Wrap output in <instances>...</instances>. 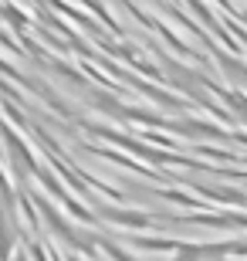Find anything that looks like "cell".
Wrapping results in <instances>:
<instances>
[{"instance_id": "2", "label": "cell", "mask_w": 247, "mask_h": 261, "mask_svg": "<svg viewBox=\"0 0 247 261\" xmlns=\"http://www.w3.org/2000/svg\"><path fill=\"white\" fill-rule=\"evenodd\" d=\"M129 244H132V248H139V251L170 254V251H176L183 241H176V238H149V234H132V238H129Z\"/></svg>"}, {"instance_id": "6", "label": "cell", "mask_w": 247, "mask_h": 261, "mask_svg": "<svg viewBox=\"0 0 247 261\" xmlns=\"http://www.w3.org/2000/svg\"><path fill=\"white\" fill-rule=\"evenodd\" d=\"M200 156H210V160H220V163H240L237 153H230V149H217V146H197Z\"/></svg>"}, {"instance_id": "10", "label": "cell", "mask_w": 247, "mask_h": 261, "mask_svg": "<svg viewBox=\"0 0 247 261\" xmlns=\"http://www.w3.org/2000/svg\"><path fill=\"white\" fill-rule=\"evenodd\" d=\"M14 261H31V254H28V248H20L17 254H14Z\"/></svg>"}, {"instance_id": "8", "label": "cell", "mask_w": 247, "mask_h": 261, "mask_svg": "<svg viewBox=\"0 0 247 261\" xmlns=\"http://www.w3.org/2000/svg\"><path fill=\"white\" fill-rule=\"evenodd\" d=\"M213 4H220V7H224V10H227V14H230V17H234V14H237V7H234V4H230V0H213Z\"/></svg>"}, {"instance_id": "3", "label": "cell", "mask_w": 247, "mask_h": 261, "mask_svg": "<svg viewBox=\"0 0 247 261\" xmlns=\"http://www.w3.org/2000/svg\"><path fill=\"white\" fill-rule=\"evenodd\" d=\"M34 176H38V184H41V187H44V190H48V194H51V197H54V200H61V203H65V200H68V197H71V194H68V190H65V187L58 184V176H54V173H51L48 166H38V170H34Z\"/></svg>"}, {"instance_id": "9", "label": "cell", "mask_w": 247, "mask_h": 261, "mask_svg": "<svg viewBox=\"0 0 247 261\" xmlns=\"http://www.w3.org/2000/svg\"><path fill=\"white\" fill-rule=\"evenodd\" d=\"M234 254H237V258H247V241H237V244H234Z\"/></svg>"}, {"instance_id": "5", "label": "cell", "mask_w": 247, "mask_h": 261, "mask_svg": "<svg viewBox=\"0 0 247 261\" xmlns=\"http://www.w3.org/2000/svg\"><path fill=\"white\" fill-rule=\"evenodd\" d=\"M0 17L7 20V24H14L17 31H24V28L31 24V17H24V14H20V10L14 7V4H0Z\"/></svg>"}, {"instance_id": "1", "label": "cell", "mask_w": 247, "mask_h": 261, "mask_svg": "<svg viewBox=\"0 0 247 261\" xmlns=\"http://www.w3.org/2000/svg\"><path fill=\"white\" fill-rule=\"evenodd\" d=\"M98 221H108L115 227H152L156 224V214H146V211H122V207H105L98 203Z\"/></svg>"}, {"instance_id": "7", "label": "cell", "mask_w": 247, "mask_h": 261, "mask_svg": "<svg viewBox=\"0 0 247 261\" xmlns=\"http://www.w3.org/2000/svg\"><path fill=\"white\" fill-rule=\"evenodd\" d=\"M98 251H105V254H108V258H112V261H139V258H132V254L125 251L122 244H112V241H102V238H98Z\"/></svg>"}, {"instance_id": "4", "label": "cell", "mask_w": 247, "mask_h": 261, "mask_svg": "<svg viewBox=\"0 0 247 261\" xmlns=\"http://www.w3.org/2000/svg\"><path fill=\"white\" fill-rule=\"evenodd\" d=\"M14 238H17V227L7 214H0V261H10V251H14Z\"/></svg>"}]
</instances>
